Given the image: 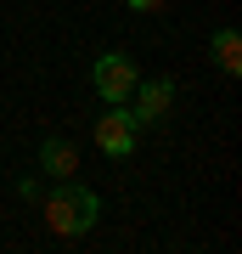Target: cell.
<instances>
[{"instance_id":"obj_1","label":"cell","mask_w":242,"mask_h":254,"mask_svg":"<svg viewBox=\"0 0 242 254\" xmlns=\"http://www.w3.org/2000/svg\"><path fill=\"white\" fill-rule=\"evenodd\" d=\"M40 209H45V226L56 237H85L101 220V198L79 181H56L51 192H40Z\"/></svg>"},{"instance_id":"obj_2","label":"cell","mask_w":242,"mask_h":254,"mask_svg":"<svg viewBox=\"0 0 242 254\" xmlns=\"http://www.w3.org/2000/svg\"><path fill=\"white\" fill-rule=\"evenodd\" d=\"M135 141H141V125H135V113L124 108V102H107V113L96 119V147L107 158H130Z\"/></svg>"},{"instance_id":"obj_3","label":"cell","mask_w":242,"mask_h":254,"mask_svg":"<svg viewBox=\"0 0 242 254\" xmlns=\"http://www.w3.org/2000/svg\"><path fill=\"white\" fill-rule=\"evenodd\" d=\"M90 79H96V91H101V102H130V91H135V63L124 51H101L96 57V68H90Z\"/></svg>"},{"instance_id":"obj_4","label":"cell","mask_w":242,"mask_h":254,"mask_svg":"<svg viewBox=\"0 0 242 254\" xmlns=\"http://www.w3.org/2000/svg\"><path fill=\"white\" fill-rule=\"evenodd\" d=\"M175 108V79H135V91H130V113H135V125H163Z\"/></svg>"},{"instance_id":"obj_5","label":"cell","mask_w":242,"mask_h":254,"mask_svg":"<svg viewBox=\"0 0 242 254\" xmlns=\"http://www.w3.org/2000/svg\"><path fill=\"white\" fill-rule=\"evenodd\" d=\"M40 170L51 175V181H73V170H79V147L68 136H45L40 141Z\"/></svg>"},{"instance_id":"obj_6","label":"cell","mask_w":242,"mask_h":254,"mask_svg":"<svg viewBox=\"0 0 242 254\" xmlns=\"http://www.w3.org/2000/svg\"><path fill=\"white\" fill-rule=\"evenodd\" d=\"M214 63H220V73L237 79V68H242V40H237V28H220V34H214Z\"/></svg>"},{"instance_id":"obj_7","label":"cell","mask_w":242,"mask_h":254,"mask_svg":"<svg viewBox=\"0 0 242 254\" xmlns=\"http://www.w3.org/2000/svg\"><path fill=\"white\" fill-rule=\"evenodd\" d=\"M40 192H45V187L34 181V175H23V181H17V198H28V203H40Z\"/></svg>"},{"instance_id":"obj_8","label":"cell","mask_w":242,"mask_h":254,"mask_svg":"<svg viewBox=\"0 0 242 254\" xmlns=\"http://www.w3.org/2000/svg\"><path fill=\"white\" fill-rule=\"evenodd\" d=\"M124 6H130V11H163L169 0H124Z\"/></svg>"}]
</instances>
